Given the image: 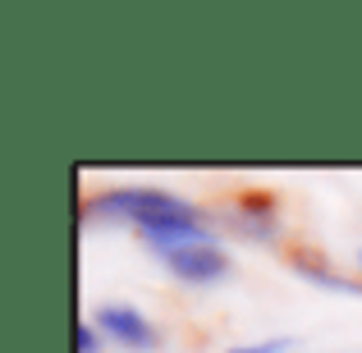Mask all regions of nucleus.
<instances>
[{"mask_svg": "<svg viewBox=\"0 0 362 353\" xmlns=\"http://www.w3.org/2000/svg\"><path fill=\"white\" fill-rule=\"evenodd\" d=\"M83 221L101 225V221H115V225H138L142 234L160 230V225H179V221H202L193 202L165 193V188H110V193H97L83 202Z\"/></svg>", "mask_w": 362, "mask_h": 353, "instance_id": "1", "label": "nucleus"}, {"mask_svg": "<svg viewBox=\"0 0 362 353\" xmlns=\"http://www.w3.org/2000/svg\"><path fill=\"white\" fill-rule=\"evenodd\" d=\"M160 262H165V271L179 275L184 284H216L225 271H230V262H225V253L216 243L175 248V253H160Z\"/></svg>", "mask_w": 362, "mask_h": 353, "instance_id": "2", "label": "nucleus"}, {"mask_svg": "<svg viewBox=\"0 0 362 353\" xmlns=\"http://www.w3.org/2000/svg\"><path fill=\"white\" fill-rule=\"evenodd\" d=\"M97 330H106L115 345L124 349H151L156 345V330H151V321L142 317L138 308H129V303H110V308L97 312Z\"/></svg>", "mask_w": 362, "mask_h": 353, "instance_id": "3", "label": "nucleus"}, {"mask_svg": "<svg viewBox=\"0 0 362 353\" xmlns=\"http://www.w3.org/2000/svg\"><path fill=\"white\" fill-rule=\"evenodd\" d=\"M298 271L308 275L312 284H321V289H335V294H354V299H362V284H354V280H344V275H330V271H317V266H308V262H298Z\"/></svg>", "mask_w": 362, "mask_h": 353, "instance_id": "4", "label": "nucleus"}, {"mask_svg": "<svg viewBox=\"0 0 362 353\" xmlns=\"http://www.w3.org/2000/svg\"><path fill=\"white\" fill-rule=\"evenodd\" d=\"M230 353H289V335H275V340H257V345H234Z\"/></svg>", "mask_w": 362, "mask_h": 353, "instance_id": "5", "label": "nucleus"}, {"mask_svg": "<svg viewBox=\"0 0 362 353\" xmlns=\"http://www.w3.org/2000/svg\"><path fill=\"white\" fill-rule=\"evenodd\" d=\"M78 353H97V321H83L78 326Z\"/></svg>", "mask_w": 362, "mask_h": 353, "instance_id": "6", "label": "nucleus"}, {"mask_svg": "<svg viewBox=\"0 0 362 353\" xmlns=\"http://www.w3.org/2000/svg\"><path fill=\"white\" fill-rule=\"evenodd\" d=\"M358 266H362V257H358Z\"/></svg>", "mask_w": 362, "mask_h": 353, "instance_id": "7", "label": "nucleus"}]
</instances>
